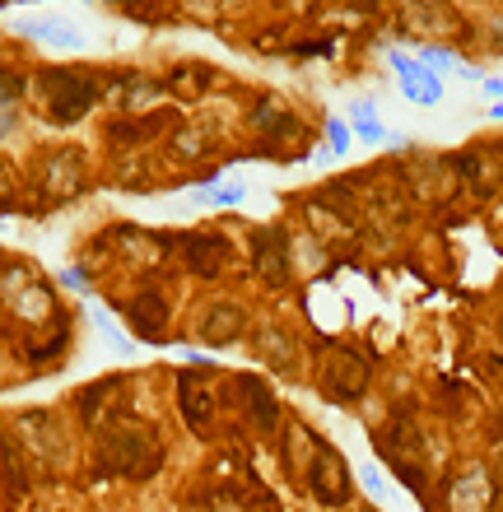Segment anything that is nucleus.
Masks as SVG:
<instances>
[{
    "mask_svg": "<svg viewBox=\"0 0 503 512\" xmlns=\"http://www.w3.org/2000/svg\"><path fill=\"white\" fill-rule=\"evenodd\" d=\"M98 466L112 475H126V480H145V475L159 471V443L154 433L136 419H122L103 433V447H98Z\"/></svg>",
    "mask_w": 503,
    "mask_h": 512,
    "instance_id": "obj_1",
    "label": "nucleus"
},
{
    "mask_svg": "<svg viewBox=\"0 0 503 512\" xmlns=\"http://www.w3.org/2000/svg\"><path fill=\"white\" fill-rule=\"evenodd\" d=\"M42 84L52 94L47 108H52L56 122H80L84 112L98 103V94H103V80L89 66H52L42 75Z\"/></svg>",
    "mask_w": 503,
    "mask_h": 512,
    "instance_id": "obj_2",
    "label": "nucleus"
},
{
    "mask_svg": "<svg viewBox=\"0 0 503 512\" xmlns=\"http://www.w3.org/2000/svg\"><path fill=\"white\" fill-rule=\"evenodd\" d=\"M313 494L327 508H340V503L350 499V466L340 461L336 447H317V466H313Z\"/></svg>",
    "mask_w": 503,
    "mask_h": 512,
    "instance_id": "obj_3",
    "label": "nucleus"
},
{
    "mask_svg": "<svg viewBox=\"0 0 503 512\" xmlns=\"http://www.w3.org/2000/svg\"><path fill=\"white\" fill-rule=\"evenodd\" d=\"M364 382H368V368H364V359L354 350H331V368L322 373V387L336 396V401H354L359 391H364Z\"/></svg>",
    "mask_w": 503,
    "mask_h": 512,
    "instance_id": "obj_4",
    "label": "nucleus"
},
{
    "mask_svg": "<svg viewBox=\"0 0 503 512\" xmlns=\"http://www.w3.org/2000/svg\"><path fill=\"white\" fill-rule=\"evenodd\" d=\"M396 75H401V89H406V98H415V103H429L434 108L438 98H443V84H438V75L429 66H420V61H410V56H392Z\"/></svg>",
    "mask_w": 503,
    "mask_h": 512,
    "instance_id": "obj_5",
    "label": "nucleus"
},
{
    "mask_svg": "<svg viewBox=\"0 0 503 512\" xmlns=\"http://www.w3.org/2000/svg\"><path fill=\"white\" fill-rule=\"evenodd\" d=\"M126 317H131V326H136L145 340H164V317H168V308H164V298L154 294V289L136 294V303L126 308Z\"/></svg>",
    "mask_w": 503,
    "mask_h": 512,
    "instance_id": "obj_6",
    "label": "nucleus"
},
{
    "mask_svg": "<svg viewBox=\"0 0 503 512\" xmlns=\"http://www.w3.org/2000/svg\"><path fill=\"white\" fill-rule=\"evenodd\" d=\"M252 247H257V256H252V261H257V270L261 275H266V280H285L289 275V266H285V233H275V229H261L257 238H252Z\"/></svg>",
    "mask_w": 503,
    "mask_h": 512,
    "instance_id": "obj_7",
    "label": "nucleus"
},
{
    "mask_svg": "<svg viewBox=\"0 0 503 512\" xmlns=\"http://www.w3.org/2000/svg\"><path fill=\"white\" fill-rule=\"evenodd\" d=\"M238 331H247V317L238 308H210L201 317V336L205 345H233Z\"/></svg>",
    "mask_w": 503,
    "mask_h": 512,
    "instance_id": "obj_8",
    "label": "nucleus"
},
{
    "mask_svg": "<svg viewBox=\"0 0 503 512\" xmlns=\"http://www.w3.org/2000/svg\"><path fill=\"white\" fill-rule=\"evenodd\" d=\"M177 247L187 252V261H191V270L196 275H219V266H224V243L219 238H177Z\"/></svg>",
    "mask_w": 503,
    "mask_h": 512,
    "instance_id": "obj_9",
    "label": "nucleus"
},
{
    "mask_svg": "<svg viewBox=\"0 0 503 512\" xmlns=\"http://www.w3.org/2000/svg\"><path fill=\"white\" fill-rule=\"evenodd\" d=\"M14 33L38 38V42H56V47H80V33H75V24H66V19H24Z\"/></svg>",
    "mask_w": 503,
    "mask_h": 512,
    "instance_id": "obj_10",
    "label": "nucleus"
},
{
    "mask_svg": "<svg viewBox=\"0 0 503 512\" xmlns=\"http://www.w3.org/2000/svg\"><path fill=\"white\" fill-rule=\"evenodd\" d=\"M177 391H182V415H187V424H191V429H205V424H210V401H205V396H196V378H191V373H182Z\"/></svg>",
    "mask_w": 503,
    "mask_h": 512,
    "instance_id": "obj_11",
    "label": "nucleus"
},
{
    "mask_svg": "<svg viewBox=\"0 0 503 512\" xmlns=\"http://www.w3.org/2000/svg\"><path fill=\"white\" fill-rule=\"evenodd\" d=\"M24 94H28V75H24V70L0 66V112H10Z\"/></svg>",
    "mask_w": 503,
    "mask_h": 512,
    "instance_id": "obj_12",
    "label": "nucleus"
},
{
    "mask_svg": "<svg viewBox=\"0 0 503 512\" xmlns=\"http://www.w3.org/2000/svg\"><path fill=\"white\" fill-rule=\"evenodd\" d=\"M243 391H252V415H257V424H261V429H275V419H280V415H275L271 391L261 387L257 378H247V382H243Z\"/></svg>",
    "mask_w": 503,
    "mask_h": 512,
    "instance_id": "obj_13",
    "label": "nucleus"
},
{
    "mask_svg": "<svg viewBox=\"0 0 503 512\" xmlns=\"http://www.w3.org/2000/svg\"><path fill=\"white\" fill-rule=\"evenodd\" d=\"M354 135H359V140H368V145H378V140H387L382 122L373 117V103H359V108H354Z\"/></svg>",
    "mask_w": 503,
    "mask_h": 512,
    "instance_id": "obj_14",
    "label": "nucleus"
},
{
    "mask_svg": "<svg viewBox=\"0 0 503 512\" xmlns=\"http://www.w3.org/2000/svg\"><path fill=\"white\" fill-rule=\"evenodd\" d=\"M336 42L331 38H313V42H294V56H331Z\"/></svg>",
    "mask_w": 503,
    "mask_h": 512,
    "instance_id": "obj_15",
    "label": "nucleus"
},
{
    "mask_svg": "<svg viewBox=\"0 0 503 512\" xmlns=\"http://www.w3.org/2000/svg\"><path fill=\"white\" fill-rule=\"evenodd\" d=\"M420 66H457V52H448V47H424Z\"/></svg>",
    "mask_w": 503,
    "mask_h": 512,
    "instance_id": "obj_16",
    "label": "nucleus"
},
{
    "mask_svg": "<svg viewBox=\"0 0 503 512\" xmlns=\"http://www.w3.org/2000/svg\"><path fill=\"white\" fill-rule=\"evenodd\" d=\"M327 135H331V149H336V154H345V149H350V126L327 122Z\"/></svg>",
    "mask_w": 503,
    "mask_h": 512,
    "instance_id": "obj_17",
    "label": "nucleus"
},
{
    "mask_svg": "<svg viewBox=\"0 0 503 512\" xmlns=\"http://www.w3.org/2000/svg\"><path fill=\"white\" fill-rule=\"evenodd\" d=\"M364 485H368V494H382V480H378V471H373V466L364 471Z\"/></svg>",
    "mask_w": 503,
    "mask_h": 512,
    "instance_id": "obj_18",
    "label": "nucleus"
},
{
    "mask_svg": "<svg viewBox=\"0 0 503 512\" xmlns=\"http://www.w3.org/2000/svg\"><path fill=\"white\" fill-rule=\"evenodd\" d=\"M61 284H70V289H84V275H80V270H66V275H61Z\"/></svg>",
    "mask_w": 503,
    "mask_h": 512,
    "instance_id": "obj_19",
    "label": "nucleus"
},
{
    "mask_svg": "<svg viewBox=\"0 0 503 512\" xmlns=\"http://www.w3.org/2000/svg\"><path fill=\"white\" fill-rule=\"evenodd\" d=\"M345 5H350V10H378V5H382V0H345Z\"/></svg>",
    "mask_w": 503,
    "mask_h": 512,
    "instance_id": "obj_20",
    "label": "nucleus"
},
{
    "mask_svg": "<svg viewBox=\"0 0 503 512\" xmlns=\"http://www.w3.org/2000/svg\"><path fill=\"white\" fill-rule=\"evenodd\" d=\"M5 5H38V0H0V10H5Z\"/></svg>",
    "mask_w": 503,
    "mask_h": 512,
    "instance_id": "obj_21",
    "label": "nucleus"
},
{
    "mask_svg": "<svg viewBox=\"0 0 503 512\" xmlns=\"http://www.w3.org/2000/svg\"><path fill=\"white\" fill-rule=\"evenodd\" d=\"M359 512H378V508H359Z\"/></svg>",
    "mask_w": 503,
    "mask_h": 512,
    "instance_id": "obj_22",
    "label": "nucleus"
}]
</instances>
